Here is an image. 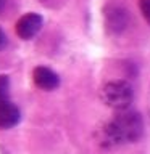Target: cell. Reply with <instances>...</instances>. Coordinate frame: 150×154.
<instances>
[{
	"label": "cell",
	"mask_w": 150,
	"mask_h": 154,
	"mask_svg": "<svg viewBox=\"0 0 150 154\" xmlns=\"http://www.w3.org/2000/svg\"><path fill=\"white\" fill-rule=\"evenodd\" d=\"M3 3H5V2H3V0H0V10H2V8H3Z\"/></svg>",
	"instance_id": "cell-10"
},
{
	"label": "cell",
	"mask_w": 150,
	"mask_h": 154,
	"mask_svg": "<svg viewBox=\"0 0 150 154\" xmlns=\"http://www.w3.org/2000/svg\"><path fill=\"white\" fill-rule=\"evenodd\" d=\"M139 8L144 19L150 24V0H139Z\"/></svg>",
	"instance_id": "cell-8"
},
{
	"label": "cell",
	"mask_w": 150,
	"mask_h": 154,
	"mask_svg": "<svg viewBox=\"0 0 150 154\" xmlns=\"http://www.w3.org/2000/svg\"><path fill=\"white\" fill-rule=\"evenodd\" d=\"M132 87L126 80H111L105 84L100 90L102 101L116 111L128 109L132 101Z\"/></svg>",
	"instance_id": "cell-2"
},
{
	"label": "cell",
	"mask_w": 150,
	"mask_h": 154,
	"mask_svg": "<svg viewBox=\"0 0 150 154\" xmlns=\"http://www.w3.org/2000/svg\"><path fill=\"white\" fill-rule=\"evenodd\" d=\"M19 119H21V112L18 106H15L10 101L0 103V130H8L15 127L19 122Z\"/></svg>",
	"instance_id": "cell-6"
},
{
	"label": "cell",
	"mask_w": 150,
	"mask_h": 154,
	"mask_svg": "<svg viewBox=\"0 0 150 154\" xmlns=\"http://www.w3.org/2000/svg\"><path fill=\"white\" fill-rule=\"evenodd\" d=\"M32 80L39 88L42 90H55L58 85H60V77L58 74H55L52 69H48L45 66H37L34 67L32 71Z\"/></svg>",
	"instance_id": "cell-5"
},
{
	"label": "cell",
	"mask_w": 150,
	"mask_h": 154,
	"mask_svg": "<svg viewBox=\"0 0 150 154\" xmlns=\"http://www.w3.org/2000/svg\"><path fill=\"white\" fill-rule=\"evenodd\" d=\"M42 23H44V19H42L41 14L26 13L16 21V24H15V31H16L19 38L29 40V38H32L39 31H41Z\"/></svg>",
	"instance_id": "cell-3"
},
{
	"label": "cell",
	"mask_w": 150,
	"mask_h": 154,
	"mask_svg": "<svg viewBox=\"0 0 150 154\" xmlns=\"http://www.w3.org/2000/svg\"><path fill=\"white\" fill-rule=\"evenodd\" d=\"M144 133L142 116L135 111L123 109L115 114V117L106 122L99 132L100 143L106 148H113L123 143H134Z\"/></svg>",
	"instance_id": "cell-1"
},
{
	"label": "cell",
	"mask_w": 150,
	"mask_h": 154,
	"mask_svg": "<svg viewBox=\"0 0 150 154\" xmlns=\"http://www.w3.org/2000/svg\"><path fill=\"white\" fill-rule=\"evenodd\" d=\"M105 24L111 32H121L128 26V11L119 5H110L105 11Z\"/></svg>",
	"instance_id": "cell-4"
},
{
	"label": "cell",
	"mask_w": 150,
	"mask_h": 154,
	"mask_svg": "<svg viewBox=\"0 0 150 154\" xmlns=\"http://www.w3.org/2000/svg\"><path fill=\"white\" fill-rule=\"evenodd\" d=\"M10 93V79L7 75H0V103L8 101Z\"/></svg>",
	"instance_id": "cell-7"
},
{
	"label": "cell",
	"mask_w": 150,
	"mask_h": 154,
	"mask_svg": "<svg viewBox=\"0 0 150 154\" xmlns=\"http://www.w3.org/2000/svg\"><path fill=\"white\" fill-rule=\"evenodd\" d=\"M5 45H7V35H5V32L0 29V50H2Z\"/></svg>",
	"instance_id": "cell-9"
}]
</instances>
